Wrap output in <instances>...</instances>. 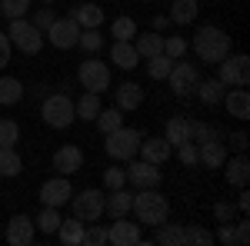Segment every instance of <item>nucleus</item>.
Listing matches in <instances>:
<instances>
[{"label":"nucleus","instance_id":"f257e3e1","mask_svg":"<svg viewBox=\"0 0 250 246\" xmlns=\"http://www.w3.org/2000/svg\"><path fill=\"white\" fill-rule=\"evenodd\" d=\"M130 213L137 216V223H144V227H157V223H164V220L170 216V203H167V196L160 193V187L137 189Z\"/></svg>","mask_w":250,"mask_h":246},{"label":"nucleus","instance_id":"f03ea898","mask_svg":"<svg viewBox=\"0 0 250 246\" xmlns=\"http://www.w3.org/2000/svg\"><path fill=\"white\" fill-rule=\"evenodd\" d=\"M187 47H193V54L204 60V63H220V60L230 54V37H227L220 27L207 23V27H200V30L193 34V40Z\"/></svg>","mask_w":250,"mask_h":246},{"label":"nucleus","instance_id":"7ed1b4c3","mask_svg":"<svg viewBox=\"0 0 250 246\" xmlns=\"http://www.w3.org/2000/svg\"><path fill=\"white\" fill-rule=\"evenodd\" d=\"M140 133L130 130V127H117V130L104 133V150L110 160H120V163H127V160H134L137 150H140Z\"/></svg>","mask_w":250,"mask_h":246},{"label":"nucleus","instance_id":"20e7f679","mask_svg":"<svg viewBox=\"0 0 250 246\" xmlns=\"http://www.w3.org/2000/svg\"><path fill=\"white\" fill-rule=\"evenodd\" d=\"M40 114H43V123L47 127H54V130H67L77 114H74V100L67 94H50L43 100V107H40Z\"/></svg>","mask_w":250,"mask_h":246},{"label":"nucleus","instance_id":"39448f33","mask_svg":"<svg viewBox=\"0 0 250 246\" xmlns=\"http://www.w3.org/2000/svg\"><path fill=\"white\" fill-rule=\"evenodd\" d=\"M7 37H10V47H17L20 54H40V47H43V30H37L30 20H10V30H7Z\"/></svg>","mask_w":250,"mask_h":246},{"label":"nucleus","instance_id":"423d86ee","mask_svg":"<svg viewBox=\"0 0 250 246\" xmlns=\"http://www.w3.org/2000/svg\"><path fill=\"white\" fill-rule=\"evenodd\" d=\"M213 67H217V80H220L224 87H247L250 83L247 54H227V57L220 60V63H213Z\"/></svg>","mask_w":250,"mask_h":246},{"label":"nucleus","instance_id":"0eeeda50","mask_svg":"<svg viewBox=\"0 0 250 246\" xmlns=\"http://www.w3.org/2000/svg\"><path fill=\"white\" fill-rule=\"evenodd\" d=\"M77 80H80L83 90H90V94H104V90L110 87V67L100 63L97 57H87L77 67Z\"/></svg>","mask_w":250,"mask_h":246},{"label":"nucleus","instance_id":"6e6552de","mask_svg":"<svg viewBox=\"0 0 250 246\" xmlns=\"http://www.w3.org/2000/svg\"><path fill=\"white\" fill-rule=\"evenodd\" d=\"M70 209H74V216L83 220V223H94L104 216V193H97V189H74V196H70Z\"/></svg>","mask_w":250,"mask_h":246},{"label":"nucleus","instance_id":"1a4fd4ad","mask_svg":"<svg viewBox=\"0 0 250 246\" xmlns=\"http://www.w3.org/2000/svg\"><path fill=\"white\" fill-rule=\"evenodd\" d=\"M167 83H170V90L177 96H190L197 90V83H200V70L193 67V63H184V60H173L170 74H167Z\"/></svg>","mask_w":250,"mask_h":246},{"label":"nucleus","instance_id":"9d476101","mask_svg":"<svg viewBox=\"0 0 250 246\" xmlns=\"http://www.w3.org/2000/svg\"><path fill=\"white\" fill-rule=\"evenodd\" d=\"M77 37H80V27L74 17H57L50 27H47V40L57 47V50H70L77 47Z\"/></svg>","mask_w":250,"mask_h":246},{"label":"nucleus","instance_id":"9b49d317","mask_svg":"<svg viewBox=\"0 0 250 246\" xmlns=\"http://www.w3.org/2000/svg\"><path fill=\"white\" fill-rule=\"evenodd\" d=\"M160 170L157 163H147V160H127V183L137 189H150V187H160Z\"/></svg>","mask_w":250,"mask_h":246},{"label":"nucleus","instance_id":"f8f14e48","mask_svg":"<svg viewBox=\"0 0 250 246\" xmlns=\"http://www.w3.org/2000/svg\"><path fill=\"white\" fill-rule=\"evenodd\" d=\"M70 196H74V187H70V180L67 176H54V180H47L43 187H40V203L43 207H67L70 203Z\"/></svg>","mask_w":250,"mask_h":246},{"label":"nucleus","instance_id":"ddd939ff","mask_svg":"<svg viewBox=\"0 0 250 246\" xmlns=\"http://www.w3.org/2000/svg\"><path fill=\"white\" fill-rule=\"evenodd\" d=\"M107 243L114 246H137L144 243V236H140V223H130L127 216H117L110 229H107Z\"/></svg>","mask_w":250,"mask_h":246},{"label":"nucleus","instance_id":"4468645a","mask_svg":"<svg viewBox=\"0 0 250 246\" xmlns=\"http://www.w3.org/2000/svg\"><path fill=\"white\" fill-rule=\"evenodd\" d=\"M34 236H37V227H34V220L23 216V213H17V216L7 223V243L10 246H30Z\"/></svg>","mask_w":250,"mask_h":246},{"label":"nucleus","instance_id":"2eb2a0df","mask_svg":"<svg viewBox=\"0 0 250 246\" xmlns=\"http://www.w3.org/2000/svg\"><path fill=\"white\" fill-rule=\"evenodd\" d=\"M227 160V143L224 140H207V143H197V163H204L207 170H220Z\"/></svg>","mask_w":250,"mask_h":246},{"label":"nucleus","instance_id":"dca6fc26","mask_svg":"<svg viewBox=\"0 0 250 246\" xmlns=\"http://www.w3.org/2000/svg\"><path fill=\"white\" fill-rule=\"evenodd\" d=\"M80 167H83V153H80V147H74V143H67V147H60V150L54 153V170H57L60 176H74Z\"/></svg>","mask_w":250,"mask_h":246},{"label":"nucleus","instance_id":"f3484780","mask_svg":"<svg viewBox=\"0 0 250 246\" xmlns=\"http://www.w3.org/2000/svg\"><path fill=\"white\" fill-rule=\"evenodd\" d=\"M170 143H167V140H164V136H150V140H140V160H147V163H157V167H160V163H167V160H170Z\"/></svg>","mask_w":250,"mask_h":246},{"label":"nucleus","instance_id":"a211bd4d","mask_svg":"<svg viewBox=\"0 0 250 246\" xmlns=\"http://www.w3.org/2000/svg\"><path fill=\"white\" fill-rule=\"evenodd\" d=\"M224 176H227V183H233V187H247L250 180V160L244 156V153H237L233 160H224Z\"/></svg>","mask_w":250,"mask_h":246},{"label":"nucleus","instance_id":"6ab92c4d","mask_svg":"<svg viewBox=\"0 0 250 246\" xmlns=\"http://www.w3.org/2000/svg\"><path fill=\"white\" fill-rule=\"evenodd\" d=\"M224 107H227V114L237 116V120H250V94H247V87L227 90V94H224Z\"/></svg>","mask_w":250,"mask_h":246},{"label":"nucleus","instance_id":"aec40b11","mask_svg":"<svg viewBox=\"0 0 250 246\" xmlns=\"http://www.w3.org/2000/svg\"><path fill=\"white\" fill-rule=\"evenodd\" d=\"M130 207H134V193L130 189H110V196H104V213H110V216H127L130 213Z\"/></svg>","mask_w":250,"mask_h":246},{"label":"nucleus","instance_id":"412c9836","mask_svg":"<svg viewBox=\"0 0 250 246\" xmlns=\"http://www.w3.org/2000/svg\"><path fill=\"white\" fill-rule=\"evenodd\" d=\"M114 100H117V110H137L144 103V90H140V83L127 80L114 90Z\"/></svg>","mask_w":250,"mask_h":246},{"label":"nucleus","instance_id":"4be33fe9","mask_svg":"<svg viewBox=\"0 0 250 246\" xmlns=\"http://www.w3.org/2000/svg\"><path fill=\"white\" fill-rule=\"evenodd\" d=\"M110 60H114L120 70H134L137 63H140V54L134 50L130 40H117L114 47H110Z\"/></svg>","mask_w":250,"mask_h":246},{"label":"nucleus","instance_id":"5701e85b","mask_svg":"<svg viewBox=\"0 0 250 246\" xmlns=\"http://www.w3.org/2000/svg\"><path fill=\"white\" fill-rule=\"evenodd\" d=\"M193 94L200 96V103H204V107H217V103H224V94H227V87H224V83L213 76V80H200Z\"/></svg>","mask_w":250,"mask_h":246},{"label":"nucleus","instance_id":"b1692460","mask_svg":"<svg viewBox=\"0 0 250 246\" xmlns=\"http://www.w3.org/2000/svg\"><path fill=\"white\" fill-rule=\"evenodd\" d=\"M164 140H167L170 147L190 143V120H184V116H170L167 127H164Z\"/></svg>","mask_w":250,"mask_h":246},{"label":"nucleus","instance_id":"393cba45","mask_svg":"<svg viewBox=\"0 0 250 246\" xmlns=\"http://www.w3.org/2000/svg\"><path fill=\"white\" fill-rule=\"evenodd\" d=\"M157 236L154 243L160 246H184V223H170V216L164 220V223H157Z\"/></svg>","mask_w":250,"mask_h":246},{"label":"nucleus","instance_id":"a878e982","mask_svg":"<svg viewBox=\"0 0 250 246\" xmlns=\"http://www.w3.org/2000/svg\"><path fill=\"white\" fill-rule=\"evenodd\" d=\"M70 17L77 20L80 30H87V27H100V23H104V7H100V3H80V7H74Z\"/></svg>","mask_w":250,"mask_h":246},{"label":"nucleus","instance_id":"bb28decb","mask_svg":"<svg viewBox=\"0 0 250 246\" xmlns=\"http://www.w3.org/2000/svg\"><path fill=\"white\" fill-rule=\"evenodd\" d=\"M80 236H83V220L70 216V220H60L57 227V240L63 246H80Z\"/></svg>","mask_w":250,"mask_h":246},{"label":"nucleus","instance_id":"cd10ccee","mask_svg":"<svg viewBox=\"0 0 250 246\" xmlns=\"http://www.w3.org/2000/svg\"><path fill=\"white\" fill-rule=\"evenodd\" d=\"M170 20L177 23V27H187V23H193V20H197V0H173Z\"/></svg>","mask_w":250,"mask_h":246},{"label":"nucleus","instance_id":"c85d7f7f","mask_svg":"<svg viewBox=\"0 0 250 246\" xmlns=\"http://www.w3.org/2000/svg\"><path fill=\"white\" fill-rule=\"evenodd\" d=\"M74 114H77V120H97V114H100V94H90L87 90L74 103Z\"/></svg>","mask_w":250,"mask_h":246},{"label":"nucleus","instance_id":"c756f323","mask_svg":"<svg viewBox=\"0 0 250 246\" xmlns=\"http://www.w3.org/2000/svg\"><path fill=\"white\" fill-rule=\"evenodd\" d=\"M134 50L140 54V57H157V54H164V37L160 34H144V37L134 40Z\"/></svg>","mask_w":250,"mask_h":246},{"label":"nucleus","instance_id":"7c9ffc66","mask_svg":"<svg viewBox=\"0 0 250 246\" xmlns=\"http://www.w3.org/2000/svg\"><path fill=\"white\" fill-rule=\"evenodd\" d=\"M20 96H23V83H20L17 76H0V103L14 107Z\"/></svg>","mask_w":250,"mask_h":246},{"label":"nucleus","instance_id":"2f4dec72","mask_svg":"<svg viewBox=\"0 0 250 246\" xmlns=\"http://www.w3.org/2000/svg\"><path fill=\"white\" fill-rule=\"evenodd\" d=\"M210 243H213V233L207 227H200V223L184 227V246H210Z\"/></svg>","mask_w":250,"mask_h":246},{"label":"nucleus","instance_id":"473e14b6","mask_svg":"<svg viewBox=\"0 0 250 246\" xmlns=\"http://www.w3.org/2000/svg\"><path fill=\"white\" fill-rule=\"evenodd\" d=\"M23 170V163H20V156L14 147H0V176H17Z\"/></svg>","mask_w":250,"mask_h":246},{"label":"nucleus","instance_id":"72a5a7b5","mask_svg":"<svg viewBox=\"0 0 250 246\" xmlns=\"http://www.w3.org/2000/svg\"><path fill=\"white\" fill-rule=\"evenodd\" d=\"M34 227H37L43 236L57 233V227H60V213H57V207H43V209H40V216L34 220Z\"/></svg>","mask_w":250,"mask_h":246},{"label":"nucleus","instance_id":"f704fd0d","mask_svg":"<svg viewBox=\"0 0 250 246\" xmlns=\"http://www.w3.org/2000/svg\"><path fill=\"white\" fill-rule=\"evenodd\" d=\"M170 67H173V60L167 57V54H157V57H150V63H147V74H150V80H167Z\"/></svg>","mask_w":250,"mask_h":246},{"label":"nucleus","instance_id":"c9c22d12","mask_svg":"<svg viewBox=\"0 0 250 246\" xmlns=\"http://www.w3.org/2000/svg\"><path fill=\"white\" fill-rule=\"evenodd\" d=\"M110 34H114L117 40H134L137 37V20L134 17H117L114 23H110Z\"/></svg>","mask_w":250,"mask_h":246},{"label":"nucleus","instance_id":"e433bc0d","mask_svg":"<svg viewBox=\"0 0 250 246\" xmlns=\"http://www.w3.org/2000/svg\"><path fill=\"white\" fill-rule=\"evenodd\" d=\"M117 127H124V116H120V110H100L97 114V130L100 133H110V130H117Z\"/></svg>","mask_w":250,"mask_h":246},{"label":"nucleus","instance_id":"4c0bfd02","mask_svg":"<svg viewBox=\"0 0 250 246\" xmlns=\"http://www.w3.org/2000/svg\"><path fill=\"white\" fill-rule=\"evenodd\" d=\"M100 43H104V37H100V27H87V30H80L77 47H83L87 54H97V50H100Z\"/></svg>","mask_w":250,"mask_h":246},{"label":"nucleus","instance_id":"58836bf2","mask_svg":"<svg viewBox=\"0 0 250 246\" xmlns=\"http://www.w3.org/2000/svg\"><path fill=\"white\" fill-rule=\"evenodd\" d=\"M107 243V229L104 227H97V220L87 227L83 223V236H80V246H104Z\"/></svg>","mask_w":250,"mask_h":246},{"label":"nucleus","instance_id":"ea45409f","mask_svg":"<svg viewBox=\"0 0 250 246\" xmlns=\"http://www.w3.org/2000/svg\"><path fill=\"white\" fill-rule=\"evenodd\" d=\"M27 10H30V0H0V14L10 17V20L23 17Z\"/></svg>","mask_w":250,"mask_h":246},{"label":"nucleus","instance_id":"a19ab883","mask_svg":"<svg viewBox=\"0 0 250 246\" xmlns=\"http://www.w3.org/2000/svg\"><path fill=\"white\" fill-rule=\"evenodd\" d=\"M17 140H20L17 120H0V147H14Z\"/></svg>","mask_w":250,"mask_h":246},{"label":"nucleus","instance_id":"79ce46f5","mask_svg":"<svg viewBox=\"0 0 250 246\" xmlns=\"http://www.w3.org/2000/svg\"><path fill=\"white\" fill-rule=\"evenodd\" d=\"M187 50H190V47H187L184 37H164V54H167L170 60H180Z\"/></svg>","mask_w":250,"mask_h":246},{"label":"nucleus","instance_id":"37998d69","mask_svg":"<svg viewBox=\"0 0 250 246\" xmlns=\"http://www.w3.org/2000/svg\"><path fill=\"white\" fill-rule=\"evenodd\" d=\"M104 187H107V189L127 187V170H124V167H110V170H104Z\"/></svg>","mask_w":250,"mask_h":246},{"label":"nucleus","instance_id":"c03bdc74","mask_svg":"<svg viewBox=\"0 0 250 246\" xmlns=\"http://www.w3.org/2000/svg\"><path fill=\"white\" fill-rule=\"evenodd\" d=\"M177 153H180V163H184V167H193V163H197V143H180V147H177Z\"/></svg>","mask_w":250,"mask_h":246},{"label":"nucleus","instance_id":"a18cd8bd","mask_svg":"<svg viewBox=\"0 0 250 246\" xmlns=\"http://www.w3.org/2000/svg\"><path fill=\"white\" fill-rule=\"evenodd\" d=\"M217 243L224 246H237V233H233V223H220V229H217V236H213Z\"/></svg>","mask_w":250,"mask_h":246},{"label":"nucleus","instance_id":"49530a36","mask_svg":"<svg viewBox=\"0 0 250 246\" xmlns=\"http://www.w3.org/2000/svg\"><path fill=\"white\" fill-rule=\"evenodd\" d=\"M54 20H57V14H54V10H37V14H34V20H30V23H34V27H37V30H47V27H50V23H54Z\"/></svg>","mask_w":250,"mask_h":246},{"label":"nucleus","instance_id":"de8ad7c7","mask_svg":"<svg viewBox=\"0 0 250 246\" xmlns=\"http://www.w3.org/2000/svg\"><path fill=\"white\" fill-rule=\"evenodd\" d=\"M213 216H217V223H230L233 220V207L230 203H217V207H213Z\"/></svg>","mask_w":250,"mask_h":246},{"label":"nucleus","instance_id":"09e8293b","mask_svg":"<svg viewBox=\"0 0 250 246\" xmlns=\"http://www.w3.org/2000/svg\"><path fill=\"white\" fill-rule=\"evenodd\" d=\"M233 233H237V246H247L250 243V223H247V220H240V223L233 227Z\"/></svg>","mask_w":250,"mask_h":246},{"label":"nucleus","instance_id":"8fccbe9b","mask_svg":"<svg viewBox=\"0 0 250 246\" xmlns=\"http://www.w3.org/2000/svg\"><path fill=\"white\" fill-rule=\"evenodd\" d=\"M227 143H230V147H233V150H237V153H244V150H247V147H250V143H247V133H244V130L230 133V140H227Z\"/></svg>","mask_w":250,"mask_h":246},{"label":"nucleus","instance_id":"3c124183","mask_svg":"<svg viewBox=\"0 0 250 246\" xmlns=\"http://www.w3.org/2000/svg\"><path fill=\"white\" fill-rule=\"evenodd\" d=\"M10 63V37L7 34H0V70Z\"/></svg>","mask_w":250,"mask_h":246},{"label":"nucleus","instance_id":"603ef678","mask_svg":"<svg viewBox=\"0 0 250 246\" xmlns=\"http://www.w3.org/2000/svg\"><path fill=\"white\" fill-rule=\"evenodd\" d=\"M237 209H240V213H247V209H250V193H240V200H237Z\"/></svg>","mask_w":250,"mask_h":246},{"label":"nucleus","instance_id":"864d4df0","mask_svg":"<svg viewBox=\"0 0 250 246\" xmlns=\"http://www.w3.org/2000/svg\"><path fill=\"white\" fill-rule=\"evenodd\" d=\"M167 23H170V17H157V20H154V27H157V30H164Z\"/></svg>","mask_w":250,"mask_h":246},{"label":"nucleus","instance_id":"5fc2aeb1","mask_svg":"<svg viewBox=\"0 0 250 246\" xmlns=\"http://www.w3.org/2000/svg\"><path fill=\"white\" fill-rule=\"evenodd\" d=\"M40 3H54V0H40Z\"/></svg>","mask_w":250,"mask_h":246}]
</instances>
